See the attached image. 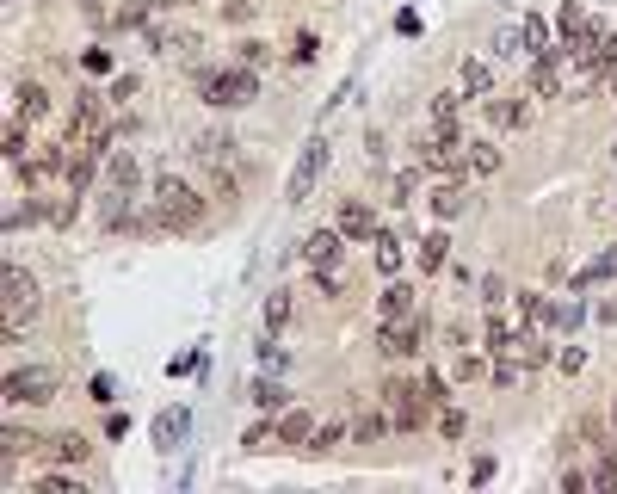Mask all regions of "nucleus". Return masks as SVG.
<instances>
[{"label":"nucleus","instance_id":"1","mask_svg":"<svg viewBox=\"0 0 617 494\" xmlns=\"http://www.w3.org/2000/svg\"><path fill=\"white\" fill-rule=\"evenodd\" d=\"M155 223H161V235L204 229V192L192 180H179V173H161L155 180Z\"/></svg>","mask_w":617,"mask_h":494},{"label":"nucleus","instance_id":"2","mask_svg":"<svg viewBox=\"0 0 617 494\" xmlns=\"http://www.w3.org/2000/svg\"><path fill=\"white\" fill-rule=\"evenodd\" d=\"M198 93H204V105H216V112H241V105L260 99V68H247V62L198 68Z\"/></svg>","mask_w":617,"mask_h":494},{"label":"nucleus","instance_id":"3","mask_svg":"<svg viewBox=\"0 0 617 494\" xmlns=\"http://www.w3.org/2000/svg\"><path fill=\"white\" fill-rule=\"evenodd\" d=\"M321 180H328V136L315 130L303 143V155H297V167H290V180H284V204H309Z\"/></svg>","mask_w":617,"mask_h":494},{"label":"nucleus","instance_id":"4","mask_svg":"<svg viewBox=\"0 0 617 494\" xmlns=\"http://www.w3.org/2000/svg\"><path fill=\"white\" fill-rule=\"evenodd\" d=\"M56 390H62V377L50 365H13L7 371V408H44V402H56Z\"/></svg>","mask_w":617,"mask_h":494},{"label":"nucleus","instance_id":"5","mask_svg":"<svg viewBox=\"0 0 617 494\" xmlns=\"http://www.w3.org/2000/svg\"><path fill=\"white\" fill-rule=\"evenodd\" d=\"M44 309V291H38V278H31L19 260H7V340L25 334V322Z\"/></svg>","mask_w":617,"mask_h":494},{"label":"nucleus","instance_id":"6","mask_svg":"<svg viewBox=\"0 0 617 494\" xmlns=\"http://www.w3.org/2000/svg\"><path fill=\"white\" fill-rule=\"evenodd\" d=\"M383 408L395 414V433H420L426 420H432L426 390H420V383H408V377H389V383H383Z\"/></svg>","mask_w":617,"mask_h":494},{"label":"nucleus","instance_id":"7","mask_svg":"<svg viewBox=\"0 0 617 494\" xmlns=\"http://www.w3.org/2000/svg\"><path fill=\"white\" fill-rule=\"evenodd\" d=\"M562 62H568V50H562V44H556V50H543V56H531L525 93H531V99H562Z\"/></svg>","mask_w":617,"mask_h":494},{"label":"nucleus","instance_id":"8","mask_svg":"<svg viewBox=\"0 0 617 494\" xmlns=\"http://www.w3.org/2000/svg\"><path fill=\"white\" fill-rule=\"evenodd\" d=\"M149 439H155V451H167V457H173L179 445L192 439V408H186V402L161 408V414H155V427H149Z\"/></svg>","mask_w":617,"mask_h":494},{"label":"nucleus","instance_id":"9","mask_svg":"<svg viewBox=\"0 0 617 494\" xmlns=\"http://www.w3.org/2000/svg\"><path fill=\"white\" fill-rule=\"evenodd\" d=\"M334 223H340L346 241H377V210H371L365 198H346V204L334 210Z\"/></svg>","mask_w":617,"mask_h":494},{"label":"nucleus","instance_id":"10","mask_svg":"<svg viewBox=\"0 0 617 494\" xmlns=\"http://www.w3.org/2000/svg\"><path fill=\"white\" fill-rule=\"evenodd\" d=\"M13 118L19 124H44L50 118V87L44 81H19L13 87Z\"/></svg>","mask_w":617,"mask_h":494},{"label":"nucleus","instance_id":"11","mask_svg":"<svg viewBox=\"0 0 617 494\" xmlns=\"http://www.w3.org/2000/svg\"><path fill=\"white\" fill-rule=\"evenodd\" d=\"M235 149H241V143H235V136H229V130H216V124L192 136V155H198L204 167H229V161H235Z\"/></svg>","mask_w":617,"mask_h":494},{"label":"nucleus","instance_id":"12","mask_svg":"<svg viewBox=\"0 0 617 494\" xmlns=\"http://www.w3.org/2000/svg\"><path fill=\"white\" fill-rule=\"evenodd\" d=\"M303 260H309V266H340V260H346V235H340V223L315 229V235L303 241Z\"/></svg>","mask_w":617,"mask_h":494},{"label":"nucleus","instance_id":"13","mask_svg":"<svg viewBox=\"0 0 617 494\" xmlns=\"http://www.w3.org/2000/svg\"><path fill=\"white\" fill-rule=\"evenodd\" d=\"M420 340H426V328L414 322V315H402V322H383V352H389V359H414Z\"/></svg>","mask_w":617,"mask_h":494},{"label":"nucleus","instance_id":"14","mask_svg":"<svg viewBox=\"0 0 617 494\" xmlns=\"http://www.w3.org/2000/svg\"><path fill=\"white\" fill-rule=\"evenodd\" d=\"M525 99H531V93H506V99L488 93L482 105H488V118H494L500 130H525V124H531V105H525Z\"/></svg>","mask_w":617,"mask_h":494},{"label":"nucleus","instance_id":"15","mask_svg":"<svg viewBox=\"0 0 617 494\" xmlns=\"http://www.w3.org/2000/svg\"><path fill=\"white\" fill-rule=\"evenodd\" d=\"M389 433H395V414H389L383 402H377V408H365V414L352 420V445H383Z\"/></svg>","mask_w":617,"mask_h":494},{"label":"nucleus","instance_id":"16","mask_svg":"<svg viewBox=\"0 0 617 494\" xmlns=\"http://www.w3.org/2000/svg\"><path fill=\"white\" fill-rule=\"evenodd\" d=\"M99 161H105L99 149H75V155H68V192L87 198V192L99 186Z\"/></svg>","mask_w":617,"mask_h":494},{"label":"nucleus","instance_id":"17","mask_svg":"<svg viewBox=\"0 0 617 494\" xmlns=\"http://www.w3.org/2000/svg\"><path fill=\"white\" fill-rule=\"evenodd\" d=\"M611 278H617V241L605 247V254H593L587 266L574 272V291H593V285H611Z\"/></svg>","mask_w":617,"mask_h":494},{"label":"nucleus","instance_id":"18","mask_svg":"<svg viewBox=\"0 0 617 494\" xmlns=\"http://www.w3.org/2000/svg\"><path fill=\"white\" fill-rule=\"evenodd\" d=\"M136 180H142V161H136L130 149H112V155H105V186L136 192Z\"/></svg>","mask_w":617,"mask_h":494},{"label":"nucleus","instance_id":"19","mask_svg":"<svg viewBox=\"0 0 617 494\" xmlns=\"http://www.w3.org/2000/svg\"><path fill=\"white\" fill-rule=\"evenodd\" d=\"M315 427H321V420H315L309 408H297V402H290V408L278 414V433H284V445H297V451L309 445V433H315Z\"/></svg>","mask_w":617,"mask_h":494},{"label":"nucleus","instance_id":"20","mask_svg":"<svg viewBox=\"0 0 617 494\" xmlns=\"http://www.w3.org/2000/svg\"><path fill=\"white\" fill-rule=\"evenodd\" d=\"M253 408H260V414H284V408H290V390H284L278 371H266L260 383H253Z\"/></svg>","mask_w":617,"mask_h":494},{"label":"nucleus","instance_id":"21","mask_svg":"<svg viewBox=\"0 0 617 494\" xmlns=\"http://www.w3.org/2000/svg\"><path fill=\"white\" fill-rule=\"evenodd\" d=\"M457 87H463L469 99H488V93H494V68H488L482 56H469V62L457 68Z\"/></svg>","mask_w":617,"mask_h":494},{"label":"nucleus","instance_id":"22","mask_svg":"<svg viewBox=\"0 0 617 494\" xmlns=\"http://www.w3.org/2000/svg\"><path fill=\"white\" fill-rule=\"evenodd\" d=\"M31 494H87V476H75V470H38V476H31Z\"/></svg>","mask_w":617,"mask_h":494},{"label":"nucleus","instance_id":"23","mask_svg":"<svg viewBox=\"0 0 617 494\" xmlns=\"http://www.w3.org/2000/svg\"><path fill=\"white\" fill-rule=\"evenodd\" d=\"M402 315H414V291L408 285H383V297H377V322H402Z\"/></svg>","mask_w":617,"mask_h":494},{"label":"nucleus","instance_id":"24","mask_svg":"<svg viewBox=\"0 0 617 494\" xmlns=\"http://www.w3.org/2000/svg\"><path fill=\"white\" fill-rule=\"evenodd\" d=\"M278 445H284V433H278V414L253 420V427H247V439H241V451H253V457H266V451H278Z\"/></svg>","mask_w":617,"mask_h":494},{"label":"nucleus","instance_id":"25","mask_svg":"<svg viewBox=\"0 0 617 494\" xmlns=\"http://www.w3.org/2000/svg\"><path fill=\"white\" fill-rule=\"evenodd\" d=\"M352 439V427H346V420H321V427L309 433V445H303V457H328L334 445H346Z\"/></svg>","mask_w":617,"mask_h":494},{"label":"nucleus","instance_id":"26","mask_svg":"<svg viewBox=\"0 0 617 494\" xmlns=\"http://www.w3.org/2000/svg\"><path fill=\"white\" fill-rule=\"evenodd\" d=\"M488 377H494V390H519V383L531 377V365L519 359V352H500V359L488 365Z\"/></svg>","mask_w":617,"mask_h":494},{"label":"nucleus","instance_id":"27","mask_svg":"<svg viewBox=\"0 0 617 494\" xmlns=\"http://www.w3.org/2000/svg\"><path fill=\"white\" fill-rule=\"evenodd\" d=\"M420 272H445V260H451V235L445 229H432V235H420Z\"/></svg>","mask_w":617,"mask_h":494},{"label":"nucleus","instance_id":"28","mask_svg":"<svg viewBox=\"0 0 617 494\" xmlns=\"http://www.w3.org/2000/svg\"><path fill=\"white\" fill-rule=\"evenodd\" d=\"M463 105H469V93H463V87H451V93H432V130H451V124L463 118Z\"/></svg>","mask_w":617,"mask_h":494},{"label":"nucleus","instance_id":"29","mask_svg":"<svg viewBox=\"0 0 617 494\" xmlns=\"http://www.w3.org/2000/svg\"><path fill=\"white\" fill-rule=\"evenodd\" d=\"M426 204H432V217H457V210L469 204V198H463V180H439V186L426 192Z\"/></svg>","mask_w":617,"mask_h":494},{"label":"nucleus","instance_id":"30","mask_svg":"<svg viewBox=\"0 0 617 494\" xmlns=\"http://www.w3.org/2000/svg\"><path fill=\"white\" fill-rule=\"evenodd\" d=\"M149 44H155L161 56H192V50H198V38H192V31H179V25H161V31H149Z\"/></svg>","mask_w":617,"mask_h":494},{"label":"nucleus","instance_id":"31","mask_svg":"<svg viewBox=\"0 0 617 494\" xmlns=\"http://www.w3.org/2000/svg\"><path fill=\"white\" fill-rule=\"evenodd\" d=\"M580 322H587V303H580V291H574V297H556V309H550V328H556V334H574Z\"/></svg>","mask_w":617,"mask_h":494},{"label":"nucleus","instance_id":"32","mask_svg":"<svg viewBox=\"0 0 617 494\" xmlns=\"http://www.w3.org/2000/svg\"><path fill=\"white\" fill-rule=\"evenodd\" d=\"M44 451L56 457V464H87V439L81 433H56V439H44Z\"/></svg>","mask_w":617,"mask_h":494},{"label":"nucleus","instance_id":"33","mask_svg":"<svg viewBox=\"0 0 617 494\" xmlns=\"http://www.w3.org/2000/svg\"><path fill=\"white\" fill-rule=\"evenodd\" d=\"M513 334H519V328H513V322H500L494 309L482 315V346H488V352H506V346H513Z\"/></svg>","mask_w":617,"mask_h":494},{"label":"nucleus","instance_id":"34","mask_svg":"<svg viewBox=\"0 0 617 494\" xmlns=\"http://www.w3.org/2000/svg\"><path fill=\"white\" fill-rule=\"evenodd\" d=\"M519 31H525V50H531V56H543V50H556V44H550V19H543V13L519 19Z\"/></svg>","mask_w":617,"mask_h":494},{"label":"nucleus","instance_id":"35","mask_svg":"<svg viewBox=\"0 0 617 494\" xmlns=\"http://www.w3.org/2000/svg\"><path fill=\"white\" fill-rule=\"evenodd\" d=\"M550 309H556V297H543V291H519V315H525V322L550 328Z\"/></svg>","mask_w":617,"mask_h":494},{"label":"nucleus","instance_id":"36","mask_svg":"<svg viewBox=\"0 0 617 494\" xmlns=\"http://www.w3.org/2000/svg\"><path fill=\"white\" fill-rule=\"evenodd\" d=\"M290 309H297V303H290V291L278 285V291L266 297V334H278V328H290Z\"/></svg>","mask_w":617,"mask_h":494},{"label":"nucleus","instance_id":"37","mask_svg":"<svg viewBox=\"0 0 617 494\" xmlns=\"http://www.w3.org/2000/svg\"><path fill=\"white\" fill-rule=\"evenodd\" d=\"M149 13H155V0H130V7L112 13V25H118V31H142V25H149Z\"/></svg>","mask_w":617,"mask_h":494},{"label":"nucleus","instance_id":"38","mask_svg":"<svg viewBox=\"0 0 617 494\" xmlns=\"http://www.w3.org/2000/svg\"><path fill=\"white\" fill-rule=\"evenodd\" d=\"M38 445H44V439L31 433V427H19V420H13V427H7V464H19V457H25V451H38Z\"/></svg>","mask_w":617,"mask_h":494},{"label":"nucleus","instance_id":"39","mask_svg":"<svg viewBox=\"0 0 617 494\" xmlns=\"http://www.w3.org/2000/svg\"><path fill=\"white\" fill-rule=\"evenodd\" d=\"M210 192L223 198V204H241V180H235V167H210Z\"/></svg>","mask_w":617,"mask_h":494},{"label":"nucleus","instance_id":"40","mask_svg":"<svg viewBox=\"0 0 617 494\" xmlns=\"http://www.w3.org/2000/svg\"><path fill=\"white\" fill-rule=\"evenodd\" d=\"M451 377H457V383H482V377H488V352H463V359L451 365Z\"/></svg>","mask_w":617,"mask_h":494},{"label":"nucleus","instance_id":"41","mask_svg":"<svg viewBox=\"0 0 617 494\" xmlns=\"http://www.w3.org/2000/svg\"><path fill=\"white\" fill-rule=\"evenodd\" d=\"M469 173H482V180H488V173H500V149H494V143H469Z\"/></svg>","mask_w":617,"mask_h":494},{"label":"nucleus","instance_id":"42","mask_svg":"<svg viewBox=\"0 0 617 494\" xmlns=\"http://www.w3.org/2000/svg\"><path fill=\"white\" fill-rule=\"evenodd\" d=\"M87 396H93L99 408H112V402H118V377H112V371H93V377H87Z\"/></svg>","mask_w":617,"mask_h":494},{"label":"nucleus","instance_id":"43","mask_svg":"<svg viewBox=\"0 0 617 494\" xmlns=\"http://www.w3.org/2000/svg\"><path fill=\"white\" fill-rule=\"evenodd\" d=\"M593 488H617V445H605L593 457Z\"/></svg>","mask_w":617,"mask_h":494},{"label":"nucleus","instance_id":"44","mask_svg":"<svg viewBox=\"0 0 617 494\" xmlns=\"http://www.w3.org/2000/svg\"><path fill=\"white\" fill-rule=\"evenodd\" d=\"M371 247H377V272H383V278H395V272H402V254H395V241H389L383 229H377V241H371Z\"/></svg>","mask_w":617,"mask_h":494},{"label":"nucleus","instance_id":"45","mask_svg":"<svg viewBox=\"0 0 617 494\" xmlns=\"http://www.w3.org/2000/svg\"><path fill=\"white\" fill-rule=\"evenodd\" d=\"M235 62H247V68H266V62H272V44H260V38H241V44H235Z\"/></svg>","mask_w":617,"mask_h":494},{"label":"nucleus","instance_id":"46","mask_svg":"<svg viewBox=\"0 0 617 494\" xmlns=\"http://www.w3.org/2000/svg\"><path fill=\"white\" fill-rule=\"evenodd\" d=\"M494 56H531V50H525V31H519V25H500V38H494Z\"/></svg>","mask_w":617,"mask_h":494},{"label":"nucleus","instance_id":"47","mask_svg":"<svg viewBox=\"0 0 617 494\" xmlns=\"http://www.w3.org/2000/svg\"><path fill=\"white\" fill-rule=\"evenodd\" d=\"M284 365H290V352L278 346V334H266L260 340V371H284Z\"/></svg>","mask_w":617,"mask_h":494},{"label":"nucleus","instance_id":"48","mask_svg":"<svg viewBox=\"0 0 617 494\" xmlns=\"http://www.w3.org/2000/svg\"><path fill=\"white\" fill-rule=\"evenodd\" d=\"M420 390H426V402H432V408H445V402H451V383H445L439 371H426V377H420Z\"/></svg>","mask_w":617,"mask_h":494},{"label":"nucleus","instance_id":"49","mask_svg":"<svg viewBox=\"0 0 617 494\" xmlns=\"http://www.w3.org/2000/svg\"><path fill=\"white\" fill-rule=\"evenodd\" d=\"M463 433H469V414H463V408H445V414H439V439H463Z\"/></svg>","mask_w":617,"mask_h":494},{"label":"nucleus","instance_id":"50","mask_svg":"<svg viewBox=\"0 0 617 494\" xmlns=\"http://www.w3.org/2000/svg\"><path fill=\"white\" fill-rule=\"evenodd\" d=\"M75 210H81V192H62L56 204H50V223L62 229V223H75Z\"/></svg>","mask_w":617,"mask_h":494},{"label":"nucleus","instance_id":"51","mask_svg":"<svg viewBox=\"0 0 617 494\" xmlns=\"http://www.w3.org/2000/svg\"><path fill=\"white\" fill-rule=\"evenodd\" d=\"M482 303H488V309L506 303V278H500V272H482Z\"/></svg>","mask_w":617,"mask_h":494},{"label":"nucleus","instance_id":"52","mask_svg":"<svg viewBox=\"0 0 617 494\" xmlns=\"http://www.w3.org/2000/svg\"><path fill=\"white\" fill-rule=\"evenodd\" d=\"M556 365H562L568 377H580V371H587V346H562V352H556Z\"/></svg>","mask_w":617,"mask_h":494},{"label":"nucleus","instance_id":"53","mask_svg":"<svg viewBox=\"0 0 617 494\" xmlns=\"http://www.w3.org/2000/svg\"><path fill=\"white\" fill-rule=\"evenodd\" d=\"M562 494H593V470H562Z\"/></svg>","mask_w":617,"mask_h":494},{"label":"nucleus","instance_id":"54","mask_svg":"<svg viewBox=\"0 0 617 494\" xmlns=\"http://www.w3.org/2000/svg\"><path fill=\"white\" fill-rule=\"evenodd\" d=\"M112 68V50H81V75H105Z\"/></svg>","mask_w":617,"mask_h":494},{"label":"nucleus","instance_id":"55","mask_svg":"<svg viewBox=\"0 0 617 494\" xmlns=\"http://www.w3.org/2000/svg\"><path fill=\"white\" fill-rule=\"evenodd\" d=\"M136 93H142V81H136V75H118V81H112V105H130Z\"/></svg>","mask_w":617,"mask_h":494},{"label":"nucleus","instance_id":"56","mask_svg":"<svg viewBox=\"0 0 617 494\" xmlns=\"http://www.w3.org/2000/svg\"><path fill=\"white\" fill-rule=\"evenodd\" d=\"M315 50H321V44H315V31H303V38H297V50H290V62H297V68H309V62H315Z\"/></svg>","mask_w":617,"mask_h":494},{"label":"nucleus","instance_id":"57","mask_svg":"<svg viewBox=\"0 0 617 494\" xmlns=\"http://www.w3.org/2000/svg\"><path fill=\"white\" fill-rule=\"evenodd\" d=\"M223 19H229V25H247V19H253V0H223Z\"/></svg>","mask_w":617,"mask_h":494},{"label":"nucleus","instance_id":"58","mask_svg":"<svg viewBox=\"0 0 617 494\" xmlns=\"http://www.w3.org/2000/svg\"><path fill=\"white\" fill-rule=\"evenodd\" d=\"M198 365H204L198 352H179V359H167V371H173V377H186V371H198Z\"/></svg>","mask_w":617,"mask_h":494},{"label":"nucleus","instance_id":"59","mask_svg":"<svg viewBox=\"0 0 617 494\" xmlns=\"http://www.w3.org/2000/svg\"><path fill=\"white\" fill-rule=\"evenodd\" d=\"M469 482H476V488L494 482V457H476V464H469Z\"/></svg>","mask_w":617,"mask_h":494},{"label":"nucleus","instance_id":"60","mask_svg":"<svg viewBox=\"0 0 617 494\" xmlns=\"http://www.w3.org/2000/svg\"><path fill=\"white\" fill-rule=\"evenodd\" d=\"M81 7V19H93V25H105V0H75Z\"/></svg>","mask_w":617,"mask_h":494},{"label":"nucleus","instance_id":"61","mask_svg":"<svg viewBox=\"0 0 617 494\" xmlns=\"http://www.w3.org/2000/svg\"><path fill=\"white\" fill-rule=\"evenodd\" d=\"M611 433H617V390H611Z\"/></svg>","mask_w":617,"mask_h":494},{"label":"nucleus","instance_id":"62","mask_svg":"<svg viewBox=\"0 0 617 494\" xmlns=\"http://www.w3.org/2000/svg\"><path fill=\"white\" fill-rule=\"evenodd\" d=\"M611 93H617V68H611Z\"/></svg>","mask_w":617,"mask_h":494}]
</instances>
